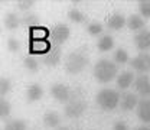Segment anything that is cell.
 Instances as JSON below:
<instances>
[{
    "label": "cell",
    "instance_id": "484cf974",
    "mask_svg": "<svg viewBox=\"0 0 150 130\" xmlns=\"http://www.w3.org/2000/svg\"><path fill=\"white\" fill-rule=\"evenodd\" d=\"M4 130H28L26 129V123L23 120H12L6 124Z\"/></svg>",
    "mask_w": 150,
    "mask_h": 130
},
{
    "label": "cell",
    "instance_id": "8992f818",
    "mask_svg": "<svg viewBox=\"0 0 150 130\" xmlns=\"http://www.w3.org/2000/svg\"><path fill=\"white\" fill-rule=\"evenodd\" d=\"M130 67L140 74H146L150 71V55L147 52H140L130 61Z\"/></svg>",
    "mask_w": 150,
    "mask_h": 130
},
{
    "label": "cell",
    "instance_id": "7a4b0ae2",
    "mask_svg": "<svg viewBox=\"0 0 150 130\" xmlns=\"http://www.w3.org/2000/svg\"><path fill=\"white\" fill-rule=\"evenodd\" d=\"M87 110V100L81 88H76L71 93V98L65 104V116L69 119H78Z\"/></svg>",
    "mask_w": 150,
    "mask_h": 130
},
{
    "label": "cell",
    "instance_id": "d4e9b609",
    "mask_svg": "<svg viewBox=\"0 0 150 130\" xmlns=\"http://www.w3.org/2000/svg\"><path fill=\"white\" fill-rule=\"evenodd\" d=\"M68 19L75 22V23H82V22L85 20V16H84V13L79 12L78 9H71V10L68 12Z\"/></svg>",
    "mask_w": 150,
    "mask_h": 130
},
{
    "label": "cell",
    "instance_id": "9c48e42d",
    "mask_svg": "<svg viewBox=\"0 0 150 130\" xmlns=\"http://www.w3.org/2000/svg\"><path fill=\"white\" fill-rule=\"evenodd\" d=\"M71 90H69V87L68 85H65V84H55V85H52L51 87V94H52V97L55 98L56 101H59V103H68V100L71 98Z\"/></svg>",
    "mask_w": 150,
    "mask_h": 130
},
{
    "label": "cell",
    "instance_id": "4dcf8cb0",
    "mask_svg": "<svg viewBox=\"0 0 150 130\" xmlns=\"http://www.w3.org/2000/svg\"><path fill=\"white\" fill-rule=\"evenodd\" d=\"M7 48H9L10 52H18L19 49H20V43L18 42V39L9 38V40H7Z\"/></svg>",
    "mask_w": 150,
    "mask_h": 130
},
{
    "label": "cell",
    "instance_id": "e0dca14e",
    "mask_svg": "<svg viewBox=\"0 0 150 130\" xmlns=\"http://www.w3.org/2000/svg\"><path fill=\"white\" fill-rule=\"evenodd\" d=\"M61 123V116L56 112H48L43 116V124L49 129H58Z\"/></svg>",
    "mask_w": 150,
    "mask_h": 130
},
{
    "label": "cell",
    "instance_id": "d590c367",
    "mask_svg": "<svg viewBox=\"0 0 150 130\" xmlns=\"http://www.w3.org/2000/svg\"><path fill=\"white\" fill-rule=\"evenodd\" d=\"M76 130H81V129H76Z\"/></svg>",
    "mask_w": 150,
    "mask_h": 130
},
{
    "label": "cell",
    "instance_id": "d6986e66",
    "mask_svg": "<svg viewBox=\"0 0 150 130\" xmlns=\"http://www.w3.org/2000/svg\"><path fill=\"white\" fill-rule=\"evenodd\" d=\"M127 28L133 32H140L144 29V19L139 15H131L127 19Z\"/></svg>",
    "mask_w": 150,
    "mask_h": 130
},
{
    "label": "cell",
    "instance_id": "1f68e13d",
    "mask_svg": "<svg viewBox=\"0 0 150 130\" xmlns=\"http://www.w3.org/2000/svg\"><path fill=\"white\" fill-rule=\"evenodd\" d=\"M33 0H19L18 1V7L20 10H29L33 6Z\"/></svg>",
    "mask_w": 150,
    "mask_h": 130
},
{
    "label": "cell",
    "instance_id": "9a60e30c",
    "mask_svg": "<svg viewBox=\"0 0 150 130\" xmlns=\"http://www.w3.org/2000/svg\"><path fill=\"white\" fill-rule=\"evenodd\" d=\"M124 25H127V20L121 13H112L107 20V26L111 31H120L124 28Z\"/></svg>",
    "mask_w": 150,
    "mask_h": 130
},
{
    "label": "cell",
    "instance_id": "52a82bcc",
    "mask_svg": "<svg viewBox=\"0 0 150 130\" xmlns=\"http://www.w3.org/2000/svg\"><path fill=\"white\" fill-rule=\"evenodd\" d=\"M51 38H52V45L61 46L67 42V39L69 38V28L65 23H58L51 32Z\"/></svg>",
    "mask_w": 150,
    "mask_h": 130
},
{
    "label": "cell",
    "instance_id": "ba28073f",
    "mask_svg": "<svg viewBox=\"0 0 150 130\" xmlns=\"http://www.w3.org/2000/svg\"><path fill=\"white\" fill-rule=\"evenodd\" d=\"M134 90L143 98H150V78L146 74H140L134 80Z\"/></svg>",
    "mask_w": 150,
    "mask_h": 130
},
{
    "label": "cell",
    "instance_id": "f546056e",
    "mask_svg": "<svg viewBox=\"0 0 150 130\" xmlns=\"http://www.w3.org/2000/svg\"><path fill=\"white\" fill-rule=\"evenodd\" d=\"M10 90V80L7 78H0V95L4 97Z\"/></svg>",
    "mask_w": 150,
    "mask_h": 130
},
{
    "label": "cell",
    "instance_id": "4fadbf2b",
    "mask_svg": "<svg viewBox=\"0 0 150 130\" xmlns=\"http://www.w3.org/2000/svg\"><path fill=\"white\" fill-rule=\"evenodd\" d=\"M136 110H137V117L143 123H150V98H142Z\"/></svg>",
    "mask_w": 150,
    "mask_h": 130
},
{
    "label": "cell",
    "instance_id": "83f0119b",
    "mask_svg": "<svg viewBox=\"0 0 150 130\" xmlns=\"http://www.w3.org/2000/svg\"><path fill=\"white\" fill-rule=\"evenodd\" d=\"M87 32H88L90 35H93V36H97V35H100V33L103 32V25L98 23V22H91V23L87 26Z\"/></svg>",
    "mask_w": 150,
    "mask_h": 130
},
{
    "label": "cell",
    "instance_id": "ffe728a7",
    "mask_svg": "<svg viewBox=\"0 0 150 130\" xmlns=\"http://www.w3.org/2000/svg\"><path fill=\"white\" fill-rule=\"evenodd\" d=\"M112 46H114V39L110 35H104V36L100 38L98 43H97V48L100 52H108L111 51Z\"/></svg>",
    "mask_w": 150,
    "mask_h": 130
},
{
    "label": "cell",
    "instance_id": "3957f363",
    "mask_svg": "<svg viewBox=\"0 0 150 130\" xmlns=\"http://www.w3.org/2000/svg\"><path fill=\"white\" fill-rule=\"evenodd\" d=\"M88 62H90V58H88V54L85 52V49H76L67 56L65 68L69 74L75 75L79 74L81 71H84L87 68Z\"/></svg>",
    "mask_w": 150,
    "mask_h": 130
},
{
    "label": "cell",
    "instance_id": "ac0fdd59",
    "mask_svg": "<svg viewBox=\"0 0 150 130\" xmlns=\"http://www.w3.org/2000/svg\"><path fill=\"white\" fill-rule=\"evenodd\" d=\"M43 95V90L39 84H30L28 87V91H26V98L29 103H33V101H38L40 100Z\"/></svg>",
    "mask_w": 150,
    "mask_h": 130
},
{
    "label": "cell",
    "instance_id": "6da1fadb",
    "mask_svg": "<svg viewBox=\"0 0 150 130\" xmlns=\"http://www.w3.org/2000/svg\"><path fill=\"white\" fill-rule=\"evenodd\" d=\"M94 78L101 82V84H107L111 80H114L118 74V65L115 62H111L110 59H100L95 62L93 70Z\"/></svg>",
    "mask_w": 150,
    "mask_h": 130
},
{
    "label": "cell",
    "instance_id": "4316f807",
    "mask_svg": "<svg viewBox=\"0 0 150 130\" xmlns=\"http://www.w3.org/2000/svg\"><path fill=\"white\" fill-rule=\"evenodd\" d=\"M139 12H140V16H144V18H150V0H140L139 1Z\"/></svg>",
    "mask_w": 150,
    "mask_h": 130
},
{
    "label": "cell",
    "instance_id": "5bb4252c",
    "mask_svg": "<svg viewBox=\"0 0 150 130\" xmlns=\"http://www.w3.org/2000/svg\"><path fill=\"white\" fill-rule=\"evenodd\" d=\"M51 31L45 26H33L29 28V40H42V39H49Z\"/></svg>",
    "mask_w": 150,
    "mask_h": 130
},
{
    "label": "cell",
    "instance_id": "e575fe53",
    "mask_svg": "<svg viewBox=\"0 0 150 130\" xmlns=\"http://www.w3.org/2000/svg\"><path fill=\"white\" fill-rule=\"evenodd\" d=\"M56 130H69V129H68L67 126H59V127H58Z\"/></svg>",
    "mask_w": 150,
    "mask_h": 130
},
{
    "label": "cell",
    "instance_id": "7402d4cb",
    "mask_svg": "<svg viewBox=\"0 0 150 130\" xmlns=\"http://www.w3.org/2000/svg\"><path fill=\"white\" fill-rule=\"evenodd\" d=\"M23 65H25L26 70H29V71H32V72H36L38 68H39V62H38V59L32 55L26 56V58L23 59Z\"/></svg>",
    "mask_w": 150,
    "mask_h": 130
},
{
    "label": "cell",
    "instance_id": "f1b7e54d",
    "mask_svg": "<svg viewBox=\"0 0 150 130\" xmlns=\"http://www.w3.org/2000/svg\"><path fill=\"white\" fill-rule=\"evenodd\" d=\"M9 114H10V104H9V101L1 98L0 100V119L4 120L6 117H9Z\"/></svg>",
    "mask_w": 150,
    "mask_h": 130
},
{
    "label": "cell",
    "instance_id": "836d02e7",
    "mask_svg": "<svg viewBox=\"0 0 150 130\" xmlns=\"http://www.w3.org/2000/svg\"><path fill=\"white\" fill-rule=\"evenodd\" d=\"M134 130H150V127H149V126H144V124H143V126H139V127H136Z\"/></svg>",
    "mask_w": 150,
    "mask_h": 130
},
{
    "label": "cell",
    "instance_id": "5b68a950",
    "mask_svg": "<svg viewBox=\"0 0 150 130\" xmlns=\"http://www.w3.org/2000/svg\"><path fill=\"white\" fill-rule=\"evenodd\" d=\"M51 49H52V42L49 39L29 40V54L32 56H35V55L45 56Z\"/></svg>",
    "mask_w": 150,
    "mask_h": 130
},
{
    "label": "cell",
    "instance_id": "2e32d148",
    "mask_svg": "<svg viewBox=\"0 0 150 130\" xmlns=\"http://www.w3.org/2000/svg\"><path fill=\"white\" fill-rule=\"evenodd\" d=\"M134 74L131 71H124L117 75V87L120 90H127L131 84H134Z\"/></svg>",
    "mask_w": 150,
    "mask_h": 130
},
{
    "label": "cell",
    "instance_id": "cb8c5ba5",
    "mask_svg": "<svg viewBox=\"0 0 150 130\" xmlns=\"http://www.w3.org/2000/svg\"><path fill=\"white\" fill-rule=\"evenodd\" d=\"M22 23L29 26V28H33V26H39V19L35 13H26L22 18Z\"/></svg>",
    "mask_w": 150,
    "mask_h": 130
},
{
    "label": "cell",
    "instance_id": "44dd1931",
    "mask_svg": "<svg viewBox=\"0 0 150 130\" xmlns=\"http://www.w3.org/2000/svg\"><path fill=\"white\" fill-rule=\"evenodd\" d=\"M20 23H22V19H19V16L16 13H7L6 18H4V26H6V29H9V31L18 29Z\"/></svg>",
    "mask_w": 150,
    "mask_h": 130
},
{
    "label": "cell",
    "instance_id": "7c38bea8",
    "mask_svg": "<svg viewBox=\"0 0 150 130\" xmlns=\"http://www.w3.org/2000/svg\"><path fill=\"white\" fill-rule=\"evenodd\" d=\"M61 58H62V51H61V46H56L52 45V49L46 54L45 56H42V62L48 67H55L61 62Z\"/></svg>",
    "mask_w": 150,
    "mask_h": 130
},
{
    "label": "cell",
    "instance_id": "603a6c76",
    "mask_svg": "<svg viewBox=\"0 0 150 130\" xmlns=\"http://www.w3.org/2000/svg\"><path fill=\"white\" fill-rule=\"evenodd\" d=\"M114 61H115V64H120V65L127 64V62H129V54H127V51L118 48V49L114 52Z\"/></svg>",
    "mask_w": 150,
    "mask_h": 130
},
{
    "label": "cell",
    "instance_id": "8fae6325",
    "mask_svg": "<svg viewBox=\"0 0 150 130\" xmlns=\"http://www.w3.org/2000/svg\"><path fill=\"white\" fill-rule=\"evenodd\" d=\"M139 97L133 93H123L120 100V107L123 112H130L133 109H137L139 106Z\"/></svg>",
    "mask_w": 150,
    "mask_h": 130
},
{
    "label": "cell",
    "instance_id": "277c9868",
    "mask_svg": "<svg viewBox=\"0 0 150 130\" xmlns=\"http://www.w3.org/2000/svg\"><path fill=\"white\" fill-rule=\"evenodd\" d=\"M120 100H121L120 93L112 88H103L98 91L95 97L97 104L105 112H111L114 109H117V106H120Z\"/></svg>",
    "mask_w": 150,
    "mask_h": 130
},
{
    "label": "cell",
    "instance_id": "30bf717a",
    "mask_svg": "<svg viewBox=\"0 0 150 130\" xmlns=\"http://www.w3.org/2000/svg\"><path fill=\"white\" fill-rule=\"evenodd\" d=\"M133 39H134V43H136L139 51L146 52L147 49H150V31L143 29V31L137 32Z\"/></svg>",
    "mask_w": 150,
    "mask_h": 130
},
{
    "label": "cell",
    "instance_id": "d6a6232c",
    "mask_svg": "<svg viewBox=\"0 0 150 130\" xmlns=\"http://www.w3.org/2000/svg\"><path fill=\"white\" fill-rule=\"evenodd\" d=\"M112 130H129V126H127V123H124V121L118 120V121H115V123H114Z\"/></svg>",
    "mask_w": 150,
    "mask_h": 130
}]
</instances>
